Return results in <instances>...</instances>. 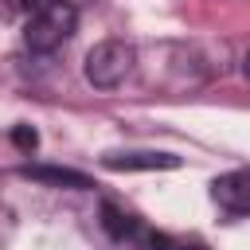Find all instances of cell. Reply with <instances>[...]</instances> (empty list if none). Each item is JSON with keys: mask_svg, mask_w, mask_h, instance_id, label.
Listing matches in <instances>:
<instances>
[{"mask_svg": "<svg viewBox=\"0 0 250 250\" xmlns=\"http://www.w3.org/2000/svg\"><path fill=\"white\" fill-rule=\"evenodd\" d=\"M74 23H78V12H74L70 4H62V0L43 4V8H35V16H31L27 27H23V43H27L31 51L47 55V51L62 47V43L74 35Z\"/></svg>", "mask_w": 250, "mask_h": 250, "instance_id": "cell-1", "label": "cell"}, {"mask_svg": "<svg viewBox=\"0 0 250 250\" xmlns=\"http://www.w3.org/2000/svg\"><path fill=\"white\" fill-rule=\"evenodd\" d=\"M133 62H137L133 43H125V39H102L86 55V78L98 90H113V86H121L133 74Z\"/></svg>", "mask_w": 250, "mask_h": 250, "instance_id": "cell-2", "label": "cell"}, {"mask_svg": "<svg viewBox=\"0 0 250 250\" xmlns=\"http://www.w3.org/2000/svg\"><path fill=\"white\" fill-rule=\"evenodd\" d=\"M211 199L227 215H250V172H227L211 184Z\"/></svg>", "mask_w": 250, "mask_h": 250, "instance_id": "cell-3", "label": "cell"}, {"mask_svg": "<svg viewBox=\"0 0 250 250\" xmlns=\"http://www.w3.org/2000/svg\"><path fill=\"white\" fill-rule=\"evenodd\" d=\"M109 172H156V168H180V156L172 152H109L102 156Z\"/></svg>", "mask_w": 250, "mask_h": 250, "instance_id": "cell-4", "label": "cell"}, {"mask_svg": "<svg viewBox=\"0 0 250 250\" xmlns=\"http://www.w3.org/2000/svg\"><path fill=\"white\" fill-rule=\"evenodd\" d=\"M20 176L27 180H39V184H51V188H90V180L74 168H51V164H23Z\"/></svg>", "mask_w": 250, "mask_h": 250, "instance_id": "cell-5", "label": "cell"}, {"mask_svg": "<svg viewBox=\"0 0 250 250\" xmlns=\"http://www.w3.org/2000/svg\"><path fill=\"white\" fill-rule=\"evenodd\" d=\"M102 223H105V230L113 234V238H129L133 234V219L121 211V207H113V203H102Z\"/></svg>", "mask_w": 250, "mask_h": 250, "instance_id": "cell-6", "label": "cell"}, {"mask_svg": "<svg viewBox=\"0 0 250 250\" xmlns=\"http://www.w3.org/2000/svg\"><path fill=\"white\" fill-rule=\"evenodd\" d=\"M12 145L23 148V152H31V148L39 145V133H35L31 125H16V129H12Z\"/></svg>", "mask_w": 250, "mask_h": 250, "instance_id": "cell-7", "label": "cell"}, {"mask_svg": "<svg viewBox=\"0 0 250 250\" xmlns=\"http://www.w3.org/2000/svg\"><path fill=\"white\" fill-rule=\"evenodd\" d=\"M164 250H203V246H168V242H164Z\"/></svg>", "mask_w": 250, "mask_h": 250, "instance_id": "cell-8", "label": "cell"}, {"mask_svg": "<svg viewBox=\"0 0 250 250\" xmlns=\"http://www.w3.org/2000/svg\"><path fill=\"white\" fill-rule=\"evenodd\" d=\"M242 70H246V78H250V51H246V59H242Z\"/></svg>", "mask_w": 250, "mask_h": 250, "instance_id": "cell-9", "label": "cell"}]
</instances>
